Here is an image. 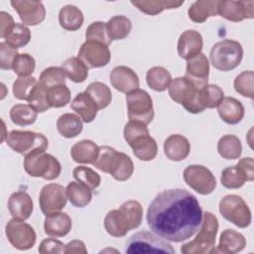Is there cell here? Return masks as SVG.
I'll return each instance as SVG.
<instances>
[{
  "mask_svg": "<svg viewBox=\"0 0 254 254\" xmlns=\"http://www.w3.org/2000/svg\"><path fill=\"white\" fill-rule=\"evenodd\" d=\"M202 209L197 198L184 189H170L159 192L149 204L147 223L158 236L182 242L199 228Z\"/></svg>",
  "mask_w": 254,
  "mask_h": 254,
  "instance_id": "cell-1",
  "label": "cell"
},
{
  "mask_svg": "<svg viewBox=\"0 0 254 254\" xmlns=\"http://www.w3.org/2000/svg\"><path fill=\"white\" fill-rule=\"evenodd\" d=\"M143 218V207L137 200H127L119 208L107 212L104 218L106 232L113 237H123L131 229L140 226Z\"/></svg>",
  "mask_w": 254,
  "mask_h": 254,
  "instance_id": "cell-2",
  "label": "cell"
},
{
  "mask_svg": "<svg viewBox=\"0 0 254 254\" xmlns=\"http://www.w3.org/2000/svg\"><path fill=\"white\" fill-rule=\"evenodd\" d=\"M92 165L99 171L111 175L118 182L127 181L134 172V164L131 158L110 146L99 147L98 157Z\"/></svg>",
  "mask_w": 254,
  "mask_h": 254,
  "instance_id": "cell-3",
  "label": "cell"
},
{
  "mask_svg": "<svg viewBox=\"0 0 254 254\" xmlns=\"http://www.w3.org/2000/svg\"><path fill=\"white\" fill-rule=\"evenodd\" d=\"M124 139L131 147L133 154L141 161H152L158 154L156 140L150 136L147 125L129 120L124 126Z\"/></svg>",
  "mask_w": 254,
  "mask_h": 254,
  "instance_id": "cell-4",
  "label": "cell"
},
{
  "mask_svg": "<svg viewBox=\"0 0 254 254\" xmlns=\"http://www.w3.org/2000/svg\"><path fill=\"white\" fill-rule=\"evenodd\" d=\"M218 231V220L216 216L205 211L202 214L200 229L192 241L184 244L181 252L184 254H204L215 252V238Z\"/></svg>",
  "mask_w": 254,
  "mask_h": 254,
  "instance_id": "cell-5",
  "label": "cell"
},
{
  "mask_svg": "<svg viewBox=\"0 0 254 254\" xmlns=\"http://www.w3.org/2000/svg\"><path fill=\"white\" fill-rule=\"evenodd\" d=\"M243 58V48L234 40L225 39L217 42L210 50L209 60L212 66L220 71L236 68Z\"/></svg>",
  "mask_w": 254,
  "mask_h": 254,
  "instance_id": "cell-6",
  "label": "cell"
},
{
  "mask_svg": "<svg viewBox=\"0 0 254 254\" xmlns=\"http://www.w3.org/2000/svg\"><path fill=\"white\" fill-rule=\"evenodd\" d=\"M168 88L171 98L190 113L195 114L204 110L199 100V89L186 76L172 79Z\"/></svg>",
  "mask_w": 254,
  "mask_h": 254,
  "instance_id": "cell-7",
  "label": "cell"
},
{
  "mask_svg": "<svg viewBox=\"0 0 254 254\" xmlns=\"http://www.w3.org/2000/svg\"><path fill=\"white\" fill-rule=\"evenodd\" d=\"M23 165L29 176L48 181L58 179L62 172L60 162L46 151H36L25 156Z\"/></svg>",
  "mask_w": 254,
  "mask_h": 254,
  "instance_id": "cell-8",
  "label": "cell"
},
{
  "mask_svg": "<svg viewBox=\"0 0 254 254\" xmlns=\"http://www.w3.org/2000/svg\"><path fill=\"white\" fill-rule=\"evenodd\" d=\"M6 143L14 152L24 156L36 151H46L49 146V141L44 134L21 130L9 132Z\"/></svg>",
  "mask_w": 254,
  "mask_h": 254,
  "instance_id": "cell-9",
  "label": "cell"
},
{
  "mask_svg": "<svg viewBox=\"0 0 254 254\" xmlns=\"http://www.w3.org/2000/svg\"><path fill=\"white\" fill-rule=\"evenodd\" d=\"M126 253H169L174 254L176 250L170 243L149 231H140L133 234L125 245Z\"/></svg>",
  "mask_w": 254,
  "mask_h": 254,
  "instance_id": "cell-10",
  "label": "cell"
},
{
  "mask_svg": "<svg viewBox=\"0 0 254 254\" xmlns=\"http://www.w3.org/2000/svg\"><path fill=\"white\" fill-rule=\"evenodd\" d=\"M221 215L239 228H246L251 223V211L244 199L237 194H227L219 201Z\"/></svg>",
  "mask_w": 254,
  "mask_h": 254,
  "instance_id": "cell-11",
  "label": "cell"
},
{
  "mask_svg": "<svg viewBox=\"0 0 254 254\" xmlns=\"http://www.w3.org/2000/svg\"><path fill=\"white\" fill-rule=\"evenodd\" d=\"M128 118L132 121H139L146 125L154 119L153 101L150 94L143 89L133 90L126 95Z\"/></svg>",
  "mask_w": 254,
  "mask_h": 254,
  "instance_id": "cell-12",
  "label": "cell"
},
{
  "mask_svg": "<svg viewBox=\"0 0 254 254\" xmlns=\"http://www.w3.org/2000/svg\"><path fill=\"white\" fill-rule=\"evenodd\" d=\"M186 184L197 193L206 195L216 188V180L209 169L202 165H190L183 173Z\"/></svg>",
  "mask_w": 254,
  "mask_h": 254,
  "instance_id": "cell-13",
  "label": "cell"
},
{
  "mask_svg": "<svg viewBox=\"0 0 254 254\" xmlns=\"http://www.w3.org/2000/svg\"><path fill=\"white\" fill-rule=\"evenodd\" d=\"M5 233L11 245L19 250L31 249L37 239L34 228L22 220L10 219L5 226Z\"/></svg>",
  "mask_w": 254,
  "mask_h": 254,
  "instance_id": "cell-14",
  "label": "cell"
},
{
  "mask_svg": "<svg viewBox=\"0 0 254 254\" xmlns=\"http://www.w3.org/2000/svg\"><path fill=\"white\" fill-rule=\"evenodd\" d=\"M66 190L62 185L48 184L40 191L39 204L46 216L61 211L66 205Z\"/></svg>",
  "mask_w": 254,
  "mask_h": 254,
  "instance_id": "cell-15",
  "label": "cell"
},
{
  "mask_svg": "<svg viewBox=\"0 0 254 254\" xmlns=\"http://www.w3.org/2000/svg\"><path fill=\"white\" fill-rule=\"evenodd\" d=\"M77 56L88 68L103 67L111 59L108 46L94 41H85L79 48Z\"/></svg>",
  "mask_w": 254,
  "mask_h": 254,
  "instance_id": "cell-16",
  "label": "cell"
},
{
  "mask_svg": "<svg viewBox=\"0 0 254 254\" xmlns=\"http://www.w3.org/2000/svg\"><path fill=\"white\" fill-rule=\"evenodd\" d=\"M217 14L231 22L254 17V1H217Z\"/></svg>",
  "mask_w": 254,
  "mask_h": 254,
  "instance_id": "cell-17",
  "label": "cell"
},
{
  "mask_svg": "<svg viewBox=\"0 0 254 254\" xmlns=\"http://www.w3.org/2000/svg\"><path fill=\"white\" fill-rule=\"evenodd\" d=\"M10 3L26 26H37L46 18V9L41 1L13 0Z\"/></svg>",
  "mask_w": 254,
  "mask_h": 254,
  "instance_id": "cell-18",
  "label": "cell"
},
{
  "mask_svg": "<svg viewBox=\"0 0 254 254\" xmlns=\"http://www.w3.org/2000/svg\"><path fill=\"white\" fill-rule=\"evenodd\" d=\"M209 75V63L204 54H199L187 62L186 77L198 89L207 84Z\"/></svg>",
  "mask_w": 254,
  "mask_h": 254,
  "instance_id": "cell-19",
  "label": "cell"
},
{
  "mask_svg": "<svg viewBox=\"0 0 254 254\" xmlns=\"http://www.w3.org/2000/svg\"><path fill=\"white\" fill-rule=\"evenodd\" d=\"M111 85L122 93H129L139 88V77L136 72L125 65L114 67L109 75Z\"/></svg>",
  "mask_w": 254,
  "mask_h": 254,
  "instance_id": "cell-20",
  "label": "cell"
},
{
  "mask_svg": "<svg viewBox=\"0 0 254 254\" xmlns=\"http://www.w3.org/2000/svg\"><path fill=\"white\" fill-rule=\"evenodd\" d=\"M203 46L202 36L195 30L183 32L178 40V54L184 60H190L200 54Z\"/></svg>",
  "mask_w": 254,
  "mask_h": 254,
  "instance_id": "cell-21",
  "label": "cell"
},
{
  "mask_svg": "<svg viewBox=\"0 0 254 254\" xmlns=\"http://www.w3.org/2000/svg\"><path fill=\"white\" fill-rule=\"evenodd\" d=\"M8 209L13 218L24 221L31 216L34 203L29 193L24 190H19L10 195L8 199Z\"/></svg>",
  "mask_w": 254,
  "mask_h": 254,
  "instance_id": "cell-22",
  "label": "cell"
},
{
  "mask_svg": "<svg viewBox=\"0 0 254 254\" xmlns=\"http://www.w3.org/2000/svg\"><path fill=\"white\" fill-rule=\"evenodd\" d=\"M190 144L183 135L173 134L164 141V153L171 161H183L190 155Z\"/></svg>",
  "mask_w": 254,
  "mask_h": 254,
  "instance_id": "cell-23",
  "label": "cell"
},
{
  "mask_svg": "<svg viewBox=\"0 0 254 254\" xmlns=\"http://www.w3.org/2000/svg\"><path fill=\"white\" fill-rule=\"evenodd\" d=\"M72 222L68 214L64 212H55L46 216L44 229L46 234L54 237H64L71 230Z\"/></svg>",
  "mask_w": 254,
  "mask_h": 254,
  "instance_id": "cell-24",
  "label": "cell"
},
{
  "mask_svg": "<svg viewBox=\"0 0 254 254\" xmlns=\"http://www.w3.org/2000/svg\"><path fill=\"white\" fill-rule=\"evenodd\" d=\"M217 112L222 121L234 125L243 119L244 106L234 97H225L217 106Z\"/></svg>",
  "mask_w": 254,
  "mask_h": 254,
  "instance_id": "cell-25",
  "label": "cell"
},
{
  "mask_svg": "<svg viewBox=\"0 0 254 254\" xmlns=\"http://www.w3.org/2000/svg\"><path fill=\"white\" fill-rule=\"evenodd\" d=\"M70 108L79 115L83 122H92L98 111V107L94 100L84 91L75 95L70 103Z\"/></svg>",
  "mask_w": 254,
  "mask_h": 254,
  "instance_id": "cell-26",
  "label": "cell"
},
{
  "mask_svg": "<svg viewBox=\"0 0 254 254\" xmlns=\"http://www.w3.org/2000/svg\"><path fill=\"white\" fill-rule=\"evenodd\" d=\"M246 246L245 237L233 229H225L220 234L219 242L215 252L234 254L242 251Z\"/></svg>",
  "mask_w": 254,
  "mask_h": 254,
  "instance_id": "cell-27",
  "label": "cell"
},
{
  "mask_svg": "<svg viewBox=\"0 0 254 254\" xmlns=\"http://www.w3.org/2000/svg\"><path fill=\"white\" fill-rule=\"evenodd\" d=\"M99 154V147L91 140L76 142L70 149L71 159L78 164H93Z\"/></svg>",
  "mask_w": 254,
  "mask_h": 254,
  "instance_id": "cell-28",
  "label": "cell"
},
{
  "mask_svg": "<svg viewBox=\"0 0 254 254\" xmlns=\"http://www.w3.org/2000/svg\"><path fill=\"white\" fill-rule=\"evenodd\" d=\"M217 14L216 0H197L188 10L189 18L194 23H203L209 17Z\"/></svg>",
  "mask_w": 254,
  "mask_h": 254,
  "instance_id": "cell-29",
  "label": "cell"
},
{
  "mask_svg": "<svg viewBox=\"0 0 254 254\" xmlns=\"http://www.w3.org/2000/svg\"><path fill=\"white\" fill-rule=\"evenodd\" d=\"M59 23L66 31H76L83 23V14L74 5H65L59 12Z\"/></svg>",
  "mask_w": 254,
  "mask_h": 254,
  "instance_id": "cell-30",
  "label": "cell"
},
{
  "mask_svg": "<svg viewBox=\"0 0 254 254\" xmlns=\"http://www.w3.org/2000/svg\"><path fill=\"white\" fill-rule=\"evenodd\" d=\"M82 121L72 113H64L61 115L57 121L58 132L64 138L70 139L79 135L82 131Z\"/></svg>",
  "mask_w": 254,
  "mask_h": 254,
  "instance_id": "cell-31",
  "label": "cell"
},
{
  "mask_svg": "<svg viewBox=\"0 0 254 254\" xmlns=\"http://www.w3.org/2000/svg\"><path fill=\"white\" fill-rule=\"evenodd\" d=\"M217 152L223 159H238L242 153V145L240 139L232 134L222 136L217 143Z\"/></svg>",
  "mask_w": 254,
  "mask_h": 254,
  "instance_id": "cell-32",
  "label": "cell"
},
{
  "mask_svg": "<svg viewBox=\"0 0 254 254\" xmlns=\"http://www.w3.org/2000/svg\"><path fill=\"white\" fill-rule=\"evenodd\" d=\"M146 81L150 88L162 92L169 87L172 81V75L163 66H153L146 73Z\"/></svg>",
  "mask_w": 254,
  "mask_h": 254,
  "instance_id": "cell-33",
  "label": "cell"
},
{
  "mask_svg": "<svg viewBox=\"0 0 254 254\" xmlns=\"http://www.w3.org/2000/svg\"><path fill=\"white\" fill-rule=\"evenodd\" d=\"M131 4L138 8L141 12L155 16L166 9H176L184 4L183 1H161V0H141L131 1Z\"/></svg>",
  "mask_w": 254,
  "mask_h": 254,
  "instance_id": "cell-34",
  "label": "cell"
},
{
  "mask_svg": "<svg viewBox=\"0 0 254 254\" xmlns=\"http://www.w3.org/2000/svg\"><path fill=\"white\" fill-rule=\"evenodd\" d=\"M65 190L67 198L75 207H84L92 199L91 190L78 182H70Z\"/></svg>",
  "mask_w": 254,
  "mask_h": 254,
  "instance_id": "cell-35",
  "label": "cell"
},
{
  "mask_svg": "<svg viewBox=\"0 0 254 254\" xmlns=\"http://www.w3.org/2000/svg\"><path fill=\"white\" fill-rule=\"evenodd\" d=\"M106 28L111 40H122L130 34L132 23L127 17L123 15H116L108 20Z\"/></svg>",
  "mask_w": 254,
  "mask_h": 254,
  "instance_id": "cell-36",
  "label": "cell"
},
{
  "mask_svg": "<svg viewBox=\"0 0 254 254\" xmlns=\"http://www.w3.org/2000/svg\"><path fill=\"white\" fill-rule=\"evenodd\" d=\"M62 68L65 72L66 76L73 82H83L88 76V67L75 57L66 59L62 64Z\"/></svg>",
  "mask_w": 254,
  "mask_h": 254,
  "instance_id": "cell-37",
  "label": "cell"
},
{
  "mask_svg": "<svg viewBox=\"0 0 254 254\" xmlns=\"http://www.w3.org/2000/svg\"><path fill=\"white\" fill-rule=\"evenodd\" d=\"M38 112L30 104H16L10 109V119L18 126L32 125L36 122Z\"/></svg>",
  "mask_w": 254,
  "mask_h": 254,
  "instance_id": "cell-38",
  "label": "cell"
},
{
  "mask_svg": "<svg viewBox=\"0 0 254 254\" xmlns=\"http://www.w3.org/2000/svg\"><path fill=\"white\" fill-rule=\"evenodd\" d=\"M85 92L94 100L98 109L106 108L112 99L110 88L103 82L94 81L87 85Z\"/></svg>",
  "mask_w": 254,
  "mask_h": 254,
  "instance_id": "cell-39",
  "label": "cell"
},
{
  "mask_svg": "<svg viewBox=\"0 0 254 254\" xmlns=\"http://www.w3.org/2000/svg\"><path fill=\"white\" fill-rule=\"evenodd\" d=\"M224 98L223 90L215 84H206L199 89V100L203 108H215Z\"/></svg>",
  "mask_w": 254,
  "mask_h": 254,
  "instance_id": "cell-40",
  "label": "cell"
},
{
  "mask_svg": "<svg viewBox=\"0 0 254 254\" xmlns=\"http://www.w3.org/2000/svg\"><path fill=\"white\" fill-rule=\"evenodd\" d=\"M30 40H31L30 29L26 25L20 24V23H16L12 28V30L10 31V33L5 37V42L16 49L25 47L26 45H28Z\"/></svg>",
  "mask_w": 254,
  "mask_h": 254,
  "instance_id": "cell-41",
  "label": "cell"
},
{
  "mask_svg": "<svg viewBox=\"0 0 254 254\" xmlns=\"http://www.w3.org/2000/svg\"><path fill=\"white\" fill-rule=\"evenodd\" d=\"M65 75L66 74L62 67L49 66L41 72L39 82L46 89H49L53 86L65 84Z\"/></svg>",
  "mask_w": 254,
  "mask_h": 254,
  "instance_id": "cell-42",
  "label": "cell"
},
{
  "mask_svg": "<svg viewBox=\"0 0 254 254\" xmlns=\"http://www.w3.org/2000/svg\"><path fill=\"white\" fill-rule=\"evenodd\" d=\"M73 178L83 186L87 187L91 190L99 187L101 183L100 176L92 169L84 166L75 167L72 171Z\"/></svg>",
  "mask_w": 254,
  "mask_h": 254,
  "instance_id": "cell-43",
  "label": "cell"
},
{
  "mask_svg": "<svg viewBox=\"0 0 254 254\" xmlns=\"http://www.w3.org/2000/svg\"><path fill=\"white\" fill-rule=\"evenodd\" d=\"M47 98L51 107H64L70 101V90L65 84L53 86L47 89Z\"/></svg>",
  "mask_w": 254,
  "mask_h": 254,
  "instance_id": "cell-44",
  "label": "cell"
},
{
  "mask_svg": "<svg viewBox=\"0 0 254 254\" xmlns=\"http://www.w3.org/2000/svg\"><path fill=\"white\" fill-rule=\"evenodd\" d=\"M220 182L224 188L235 190L240 189L247 181L236 165H234L225 168L221 172Z\"/></svg>",
  "mask_w": 254,
  "mask_h": 254,
  "instance_id": "cell-45",
  "label": "cell"
},
{
  "mask_svg": "<svg viewBox=\"0 0 254 254\" xmlns=\"http://www.w3.org/2000/svg\"><path fill=\"white\" fill-rule=\"evenodd\" d=\"M254 72L252 70H245L239 73L234 79V89L236 92L242 96L248 97L250 99L254 96Z\"/></svg>",
  "mask_w": 254,
  "mask_h": 254,
  "instance_id": "cell-46",
  "label": "cell"
},
{
  "mask_svg": "<svg viewBox=\"0 0 254 254\" xmlns=\"http://www.w3.org/2000/svg\"><path fill=\"white\" fill-rule=\"evenodd\" d=\"M86 41H94L109 46L112 40L109 38L106 28V23L101 21L92 22L85 31Z\"/></svg>",
  "mask_w": 254,
  "mask_h": 254,
  "instance_id": "cell-47",
  "label": "cell"
},
{
  "mask_svg": "<svg viewBox=\"0 0 254 254\" xmlns=\"http://www.w3.org/2000/svg\"><path fill=\"white\" fill-rule=\"evenodd\" d=\"M38 81L33 76L18 77L13 83V94L17 99L28 100L30 93L37 85Z\"/></svg>",
  "mask_w": 254,
  "mask_h": 254,
  "instance_id": "cell-48",
  "label": "cell"
},
{
  "mask_svg": "<svg viewBox=\"0 0 254 254\" xmlns=\"http://www.w3.org/2000/svg\"><path fill=\"white\" fill-rule=\"evenodd\" d=\"M27 101L37 112H45L51 108L47 98V89L40 82L34 87Z\"/></svg>",
  "mask_w": 254,
  "mask_h": 254,
  "instance_id": "cell-49",
  "label": "cell"
},
{
  "mask_svg": "<svg viewBox=\"0 0 254 254\" xmlns=\"http://www.w3.org/2000/svg\"><path fill=\"white\" fill-rule=\"evenodd\" d=\"M36 63L35 59L29 55V54H19L16 58L14 64H13V70L14 72L21 76H30L35 70Z\"/></svg>",
  "mask_w": 254,
  "mask_h": 254,
  "instance_id": "cell-50",
  "label": "cell"
},
{
  "mask_svg": "<svg viewBox=\"0 0 254 254\" xmlns=\"http://www.w3.org/2000/svg\"><path fill=\"white\" fill-rule=\"evenodd\" d=\"M18 55L16 48L8 45L6 42L0 43V67L2 69H12Z\"/></svg>",
  "mask_w": 254,
  "mask_h": 254,
  "instance_id": "cell-51",
  "label": "cell"
},
{
  "mask_svg": "<svg viewBox=\"0 0 254 254\" xmlns=\"http://www.w3.org/2000/svg\"><path fill=\"white\" fill-rule=\"evenodd\" d=\"M64 243L55 238L44 239L38 248L39 253L41 254H61L64 253Z\"/></svg>",
  "mask_w": 254,
  "mask_h": 254,
  "instance_id": "cell-52",
  "label": "cell"
},
{
  "mask_svg": "<svg viewBox=\"0 0 254 254\" xmlns=\"http://www.w3.org/2000/svg\"><path fill=\"white\" fill-rule=\"evenodd\" d=\"M236 167L240 170L242 175L245 177L247 182H252L254 180V162L253 158L247 157L242 158L236 164Z\"/></svg>",
  "mask_w": 254,
  "mask_h": 254,
  "instance_id": "cell-53",
  "label": "cell"
},
{
  "mask_svg": "<svg viewBox=\"0 0 254 254\" xmlns=\"http://www.w3.org/2000/svg\"><path fill=\"white\" fill-rule=\"evenodd\" d=\"M16 23L13 20V17L7 12H0V37L5 39V37L10 33L12 28Z\"/></svg>",
  "mask_w": 254,
  "mask_h": 254,
  "instance_id": "cell-54",
  "label": "cell"
},
{
  "mask_svg": "<svg viewBox=\"0 0 254 254\" xmlns=\"http://www.w3.org/2000/svg\"><path fill=\"white\" fill-rule=\"evenodd\" d=\"M64 253L69 254V253H82L86 254L87 249L85 247V244L81 240H72L68 242L64 246Z\"/></svg>",
  "mask_w": 254,
  "mask_h": 254,
  "instance_id": "cell-55",
  "label": "cell"
}]
</instances>
